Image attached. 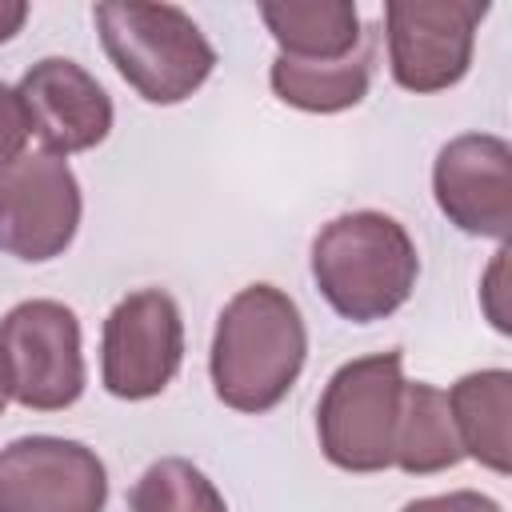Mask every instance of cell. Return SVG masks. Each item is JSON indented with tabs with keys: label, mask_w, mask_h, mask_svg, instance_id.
<instances>
[{
	"label": "cell",
	"mask_w": 512,
	"mask_h": 512,
	"mask_svg": "<svg viewBox=\"0 0 512 512\" xmlns=\"http://www.w3.org/2000/svg\"><path fill=\"white\" fill-rule=\"evenodd\" d=\"M464 460L448 396L436 384L408 380L404 400H400V420H396V444H392V464L408 476H432L444 468H456Z\"/></svg>",
	"instance_id": "cell-15"
},
{
	"label": "cell",
	"mask_w": 512,
	"mask_h": 512,
	"mask_svg": "<svg viewBox=\"0 0 512 512\" xmlns=\"http://www.w3.org/2000/svg\"><path fill=\"white\" fill-rule=\"evenodd\" d=\"M184 360V320L164 288L128 292L104 320L100 380L116 400L160 396Z\"/></svg>",
	"instance_id": "cell-8"
},
{
	"label": "cell",
	"mask_w": 512,
	"mask_h": 512,
	"mask_svg": "<svg viewBox=\"0 0 512 512\" xmlns=\"http://www.w3.org/2000/svg\"><path fill=\"white\" fill-rule=\"evenodd\" d=\"M404 384V356L396 348L340 364L316 404V436L324 460L344 472L392 468Z\"/></svg>",
	"instance_id": "cell-4"
},
{
	"label": "cell",
	"mask_w": 512,
	"mask_h": 512,
	"mask_svg": "<svg viewBox=\"0 0 512 512\" xmlns=\"http://www.w3.org/2000/svg\"><path fill=\"white\" fill-rule=\"evenodd\" d=\"M92 20L112 68L148 104L188 100L216 68V48L176 4L104 0L92 8Z\"/></svg>",
	"instance_id": "cell-3"
},
{
	"label": "cell",
	"mask_w": 512,
	"mask_h": 512,
	"mask_svg": "<svg viewBox=\"0 0 512 512\" xmlns=\"http://www.w3.org/2000/svg\"><path fill=\"white\" fill-rule=\"evenodd\" d=\"M308 356V328L296 300L276 284L240 288L216 316L208 376L232 412H272L296 384Z\"/></svg>",
	"instance_id": "cell-1"
},
{
	"label": "cell",
	"mask_w": 512,
	"mask_h": 512,
	"mask_svg": "<svg viewBox=\"0 0 512 512\" xmlns=\"http://www.w3.org/2000/svg\"><path fill=\"white\" fill-rule=\"evenodd\" d=\"M444 396H448V412H452L460 452L472 456L476 464L508 476L512 472V444H508L512 372L508 368L468 372Z\"/></svg>",
	"instance_id": "cell-13"
},
{
	"label": "cell",
	"mask_w": 512,
	"mask_h": 512,
	"mask_svg": "<svg viewBox=\"0 0 512 512\" xmlns=\"http://www.w3.org/2000/svg\"><path fill=\"white\" fill-rule=\"evenodd\" d=\"M0 376L8 400L60 412L84 392L80 320L60 300H24L0 320Z\"/></svg>",
	"instance_id": "cell-5"
},
{
	"label": "cell",
	"mask_w": 512,
	"mask_h": 512,
	"mask_svg": "<svg viewBox=\"0 0 512 512\" xmlns=\"http://www.w3.org/2000/svg\"><path fill=\"white\" fill-rule=\"evenodd\" d=\"M20 104L28 116V132L40 136L44 152L72 156L108 140L112 132V100L100 80L68 56L36 60L20 84Z\"/></svg>",
	"instance_id": "cell-11"
},
{
	"label": "cell",
	"mask_w": 512,
	"mask_h": 512,
	"mask_svg": "<svg viewBox=\"0 0 512 512\" xmlns=\"http://www.w3.org/2000/svg\"><path fill=\"white\" fill-rule=\"evenodd\" d=\"M80 180L64 156L20 152L0 168V252L24 264L64 256L80 228Z\"/></svg>",
	"instance_id": "cell-7"
},
{
	"label": "cell",
	"mask_w": 512,
	"mask_h": 512,
	"mask_svg": "<svg viewBox=\"0 0 512 512\" xmlns=\"http://www.w3.org/2000/svg\"><path fill=\"white\" fill-rule=\"evenodd\" d=\"M104 460L64 436H20L0 448V512H104Z\"/></svg>",
	"instance_id": "cell-9"
},
{
	"label": "cell",
	"mask_w": 512,
	"mask_h": 512,
	"mask_svg": "<svg viewBox=\"0 0 512 512\" xmlns=\"http://www.w3.org/2000/svg\"><path fill=\"white\" fill-rule=\"evenodd\" d=\"M420 276V252L408 228L388 212L332 216L312 240V280L320 296L352 324H372L408 304Z\"/></svg>",
	"instance_id": "cell-2"
},
{
	"label": "cell",
	"mask_w": 512,
	"mask_h": 512,
	"mask_svg": "<svg viewBox=\"0 0 512 512\" xmlns=\"http://www.w3.org/2000/svg\"><path fill=\"white\" fill-rule=\"evenodd\" d=\"M128 512H228L220 488L184 456H164L140 472Z\"/></svg>",
	"instance_id": "cell-16"
},
{
	"label": "cell",
	"mask_w": 512,
	"mask_h": 512,
	"mask_svg": "<svg viewBox=\"0 0 512 512\" xmlns=\"http://www.w3.org/2000/svg\"><path fill=\"white\" fill-rule=\"evenodd\" d=\"M484 16V0H388L384 36L392 80L416 96L460 84Z\"/></svg>",
	"instance_id": "cell-6"
},
{
	"label": "cell",
	"mask_w": 512,
	"mask_h": 512,
	"mask_svg": "<svg viewBox=\"0 0 512 512\" xmlns=\"http://www.w3.org/2000/svg\"><path fill=\"white\" fill-rule=\"evenodd\" d=\"M432 196L448 224L508 244L512 236V148L492 132H464L436 152Z\"/></svg>",
	"instance_id": "cell-10"
},
{
	"label": "cell",
	"mask_w": 512,
	"mask_h": 512,
	"mask_svg": "<svg viewBox=\"0 0 512 512\" xmlns=\"http://www.w3.org/2000/svg\"><path fill=\"white\" fill-rule=\"evenodd\" d=\"M260 20L280 44V56L328 64L360 48L364 24L352 0H264Z\"/></svg>",
	"instance_id": "cell-12"
},
{
	"label": "cell",
	"mask_w": 512,
	"mask_h": 512,
	"mask_svg": "<svg viewBox=\"0 0 512 512\" xmlns=\"http://www.w3.org/2000/svg\"><path fill=\"white\" fill-rule=\"evenodd\" d=\"M28 20V4L24 0H0V44L12 40Z\"/></svg>",
	"instance_id": "cell-19"
},
{
	"label": "cell",
	"mask_w": 512,
	"mask_h": 512,
	"mask_svg": "<svg viewBox=\"0 0 512 512\" xmlns=\"http://www.w3.org/2000/svg\"><path fill=\"white\" fill-rule=\"evenodd\" d=\"M4 404H8V388H4V376H0V412H4Z\"/></svg>",
	"instance_id": "cell-20"
},
{
	"label": "cell",
	"mask_w": 512,
	"mask_h": 512,
	"mask_svg": "<svg viewBox=\"0 0 512 512\" xmlns=\"http://www.w3.org/2000/svg\"><path fill=\"white\" fill-rule=\"evenodd\" d=\"M400 512H504L492 496L472 492V488H456V492H440V496H420L408 500Z\"/></svg>",
	"instance_id": "cell-18"
},
{
	"label": "cell",
	"mask_w": 512,
	"mask_h": 512,
	"mask_svg": "<svg viewBox=\"0 0 512 512\" xmlns=\"http://www.w3.org/2000/svg\"><path fill=\"white\" fill-rule=\"evenodd\" d=\"M28 136H32V132H28V116H24L20 92L0 80V168L24 152Z\"/></svg>",
	"instance_id": "cell-17"
},
{
	"label": "cell",
	"mask_w": 512,
	"mask_h": 512,
	"mask_svg": "<svg viewBox=\"0 0 512 512\" xmlns=\"http://www.w3.org/2000/svg\"><path fill=\"white\" fill-rule=\"evenodd\" d=\"M372 56H376V44L372 36L364 32L360 48L344 60H328V64H308V60H288V56H276L272 68H268V84L272 92L288 104V108H300V112H344V108H356L364 96H368V80H372Z\"/></svg>",
	"instance_id": "cell-14"
}]
</instances>
